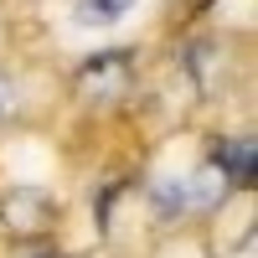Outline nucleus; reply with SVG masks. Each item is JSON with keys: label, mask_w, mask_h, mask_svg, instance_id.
I'll list each match as a JSON object with an SVG mask.
<instances>
[{"label": "nucleus", "mask_w": 258, "mask_h": 258, "mask_svg": "<svg viewBox=\"0 0 258 258\" xmlns=\"http://www.w3.org/2000/svg\"><path fill=\"white\" fill-rule=\"evenodd\" d=\"M0 222L11 232H21V238H36V232H47L57 222V202L36 186H16V191L0 197Z\"/></svg>", "instance_id": "nucleus-1"}, {"label": "nucleus", "mask_w": 258, "mask_h": 258, "mask_svg": "<svg viewBox=\"0 0 258 258\" xmlns=\"http://www.w3.org/2000/svg\"><path fill=\"white\" fill-rule=\"evenodd\" d=\"M129 88V57L124 52H98L78 68V93L98 103V98H119Z\"/></svg>", "instance_id": "nucleus-2"}, {"label": "nucleus", "mask_w": 258, "mask_h": 258, "mask_svg": "<svg viewBox=\"0 0 258 258\" xmlns=\"http://www.w3.org/2000/svg\"><path fill=\"white\" fill-rule=\"evenodd\" d=\"M217 170L222 181H253V140H227L217 150Z\"/></svg>", "instance_id": "nucleus-3"}, {"label": "nucleus", "mask_w": 258, "mask_h": 258, "mask_svg": "<svg viewBox=\"0 0 258 258\" xmlns=\"http://www.w3.org/2000/svg\"><path fill=\"white\" fill-rule=\"evenodd\" d=\"M129 6H135V0H78L73 21L78 26H114V21H124Z\"/></svg>", "instance_id": "nucleus-4"}, {"label": "nucleus", "mask_w": 258, "mask_h": 258, "mask_svg": "<svg viewBox=\"0 0 258 258\" xmlns=\"http://www.w3.org/2000/svg\"><path fill=\"white\" fill-rule=\"evenodd\" d=\"M155 212H160V222H176V217H186V176H176V181H160L155 191Z\"/></svg>", "instance_id": "nucleus-5"}, {"label": "nucleus", "mask_w": 258, "mask_h": 258, "mask_svg": "<svg viewBox=\"0 0 258 258\" xmlns=\"http://www.w3.org/2000/svg\"><path fill=\"white\" fill-rule=\"evenodd\" d=\"M36 258H62V253H36Z\"/></svg>", "instance_id": "nucleus-6"}]
</instances>
